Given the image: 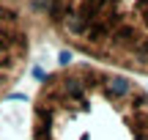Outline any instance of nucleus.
<instances>
[{"mask_svg": "<svg viewBox=\"0 0 148 140\" xmlns=\"http://www.w3.org/2000/svg\"><path fill=\"white\" fill-rule=\"evenodd\" d=\"M33 140H148V91L99 63L49 71L33 96Z\"/></svg>", "mask_w": 148, "mask_h": 140, "instance_id": "obj_1", "label": "nucleus"}, {"mask_svg": "<svg viewBox=\"0 0 148 140\" xmlns=\"http://www.w3.org/2000/svg\"><path fill=\"white\" fill-rule=\"evenodd\" d=\"M36 38L99 66L148 77V0H25Z\"/></svg>", "mask_w": 148, "mask_h": 140, "instance_id": "obj_2", "label": "nucleus"}, {"mask_svg": "<svg viewBox=\"0 0 148 140\" xmlns=\"http://www.w3.org/2000/svg\"><path fill=\"white\" fill-rule=\"evenodd\" d=\"M33 44L36 27L25 0H0V102L27 71Z\"/></svg>", "mask_w": 148, "mask_h": 140, "instance_id": "obj_3", "label": "nucleus"}]
</instances>
